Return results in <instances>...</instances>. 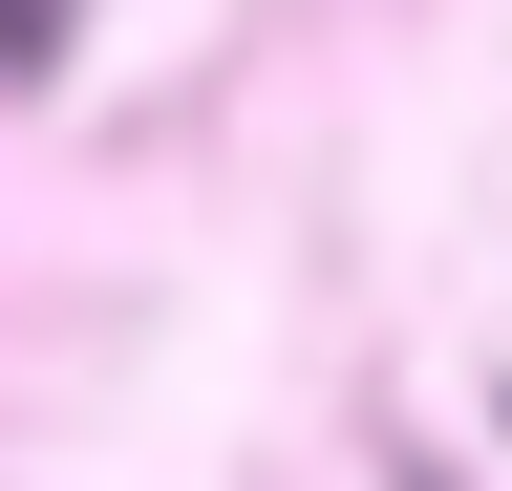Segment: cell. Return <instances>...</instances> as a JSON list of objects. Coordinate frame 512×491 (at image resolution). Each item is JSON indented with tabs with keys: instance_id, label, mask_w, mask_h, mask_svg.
<instances>
[{
	"instance_id": "cell-1",
	"label": "cell",
	"mask_w": 512,
	"mask_h": 491,
	"mask_svg": "<svg viewBox=\"0 0 512 491\" xmlns=\"http://www.w3.org/2000/svg\"><path fill=\"white\" fill-rule=\"evenodd\" d=\"M0 65H64V0H0Z\"/></svg>"
}]
</instances>
